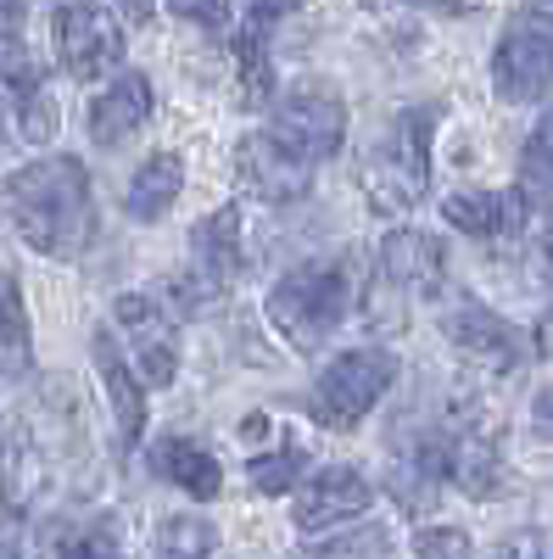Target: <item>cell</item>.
<instances>
[{"instance_id":"f35d334b","label":"cell","mask_w":553,"mask_h":559,"mask_svg":"<svg viewBox=\"0 0 553 559\" xmlns=\"http://www.w3.org/2000/svg\"><path fill=\"white\" fill-rule=\"evenodd\" d=\"M0 559H12V554H7V548H0Z\"/></svg>"},{"instance_id":"74e56055","label":"cell","mask_w":553,"mask_h":559,"mask_svg":"<svg viewBox=\"0 0 553 559\" xmlns=\"http://www.w3.org/2000/svg\"><path fill=\"white\" fill-rule=\"evenodd\" d=\"M548 280H553V247H548Z\"/></svg>"},{"instance_id":"52a82bcc","label":"cell","mask_w":553,"mask_h":559,"mask_svg":"<svg viewBox=\"0 0 553 559\" xmlns=\"http://www.w3.org/2000/svg\"><path fill=\"white\" fill-rule=\"evenodd\" d=\"M492 90L503 102H542L553 90V17L520 12L492 51Z\"/></svg>"},{"instance_id":"ac0fdd59","label":"cell","mask_w":553,"mask_h":559,"mask_svg":"<svg viewBox=\"0 0 553 559\" xmlns=\"http://www.w3.org/2000/svg\"><path fill=\"white\" fill-rule=\"evenodd\" d=\"M152 471H157L163 481L184 487L191 498H218V487H224L218 459H213L202 442H191V437H163V442L152 448Z\"/></svg>"},{"instance_id":"f1b7e54d","label":"cell","mask_w":553,"mask_h":559,"mask_svg":"<svg viewBox=\"0 0 553 559\" xmlns=\"http://www.w3.org/2000/svg\"><path fill=\"white\" fill-rule=\"evenodd\" d=\"M413 559H476V548H470V532L458 526H425L413 537Z\"/></svg>"},{"instance_id":"4fadbf2b","label":"cell","mask_w":553,"mask_h":559,"mask_svg":"<svg viewBox=\"0 0 553 559\" xmlns=\"http://www.w3.org/2000/svg\"><path fill=\"white\" fill-rule=\"evenodd\" d=\"M112 313H118V331L129 336V353L141 358V381H146V386H168L173 369H179L173 313H168L157 297H141V292H123Z\"/></svg>"},{"instance_id":"277c9868","label":"cell","mask_w":553,"mask_h":559,"mask_svg":"<svg viewBox=\"0 0 553 559\" xmlns=\"http://www.w3.org/2000/svg\"><path fill=\"white\" fill-rule=\"evenodd\" d=\"M447 286V247L425 229H392L381 241V274L363 297V313L375 324H402L413 302L442 297Z\"/></svg>"},{"instance_id":"ba28073f","label":"cell","mask_w":553,"mask_h":559,"mask_svg":"<svg viewBox=\"0 0 553 559\" xmlns=\"http://www.w3.org/2000/svg\"><path fill=\"white\" fill-rule=\"evenodd\" d=\"M51 34H57V57L73 79H107L123 62V28L96 0H57Z\"/></svg>"},{"instance_id":"5bb4252c","label":"cell","mask_w":553,"mask_h":559,"mask_svg":"<svg viewBox=\"0 0 553 559\" xmlns=\"http://www.w3.org/2000/svg\"><path fill=\"white\" fill-rule=\"evenodd\" d=\"M369 503H375V487H369L358 471L347 464H330V471H313L297 492V526L302 532H330L341 521H363Z\"/></svg>"},{"instance_id":"8d00e7d4","label":"cell","mask_w":553,"mask_h":559,"mask_svg":"<svg viewBox=\"0 0 553 559\" xmlns=\"http://www.w3.org/2000/svg\"><path fill=\"white\" fill-rule=\"evenodd\" d=\"M531 12H542V17H553V0H531Z\"/></svg>"},{"instance_id":"2e32d148","label":"cell","mask_w":553,"mask_h":559,"mask_svg":"<svg viewBox=\"0 0 553 559\" xmlns=\"http://www.w3.org/2000/svg\"><path fill=\"white\" fill-rule=\"evenodd\" d=\"M152 118V79L146 73H118L96 102H89V140L96 146H123V140L134 134Z\"/></svg>"},{"instance_id":"f546056e","label":"cell","mask_w":553,"mask_h":559,"mask_svg":"<svg viewBox=\"0 0 553 559\" xmlns=\"http://www.w3.org/2000/svg\"><path fill=\"white\" fill-rule=\"evenodd\" d=\"M168 12H173L179 23H196V28H224L229 0H168Z\"/></svg>"},{"instance_id":"5b68a950","label":"cell","mask_w":553,"mask_h":559,"mask_svg":"<svg viewBox=\"0 0 553 559\" xmlns=\"http://www.w3.org/2000/svg\"><path fill=\"white\" fill-rule=\"evenodd\" d=\"M397 381V358L386 347H352L336 364H325V376L313 386V419L325 431H358L363 414L375 408Z\"/></svg>"},{"instance_id":"4316f807","label":"cell","mask_w":553,"mask_h":559,"mask_svg":"<svg viewBox=\"0 0 553 559\" xmlns=\"http://www.w3.org/2000/svg\"><path fill=\"white\" fill-rule=\"evenodd\" d=\"M45 559H118L107 532H84V526H51L45 532Z\"/></svg>"},{"instance_id":"1f68e13d","label":"cell","mask_w":553,"mask_h":559,"mask_svg":"<svg viewBox=\"0 0 553 559\" xmlns=\"http://www.w3.org/2000/svg\"><path fill=\"white\" fill-rule=\"evenodd\" d=\"M241 7H247V23H280V17H291L297 7H302V0H241Z\"/></svg>"},{"instance_id":"484cf974","label":"cell","mask_w":553,"mask_h":559,"mask_svg":"<svg viewBox=\"0 0 553 559\" xmlns=\"http://www.w3.org/2000/svg\"><path fill=\"white\" fill-rule=\"evenodd\" d=\"M213 554V526L196 515H173L157 526V559H207Z\"/></svg>"},{"instance_id":"603a6c76","label":"cell","mask_w":553,"mask_h":559,"mask_svg":"<svg viewBox=\"0 0 553 559\" xmlns=\"http://www.w3.org/2000/svg\"><path fill=\"white\" fill-rule=\"evenodd\" d=\"M28 308H23V292H17V280L0 269V364L7 369H28Z\"/></svg>"},{"instance_id":"cb8c5ba5","label":"cell","mask_w":553,"mask_h":559,"mask_svg":"<svg viewBox=\"0 0 553 559\" xmlns=\"http://www.w3.org/2000/svg\"><path fill=\"white\" fill-rule=\"evenodd\" d=\"M297 559H392V532L386 526H352V532L308 543Z\"/></svg>"},{"instance_id":"d590c367","label":"cell","mask_w":553,"mask_h":559,"mask_svg":"<svg viewBox=\"0 0 553 559\" xmlns=\"http://www.w3.org/2000/svg\"><path fill=\"white\" fill-rule=\"evenodd\" d=\"M7 123H17V112H7V102H0V146L12 140V129H7Z\"/></svg>"},{"instance_id":"9a60e30c","label":"cell","mask_w":553,"mask_h":559,"mask_svg":"<svg viewBox=\"0 0 553 559\" xmlns=\"http://www.w3.org/2000/svg\"><path fill=\"white\" fill-rule=\"evenodd\" d=\"M447 481V431H413L408 448L392 453V498L408 515H425Z\"/></svg>"},{"instance_id":"8fae6325","label":"cell","mask_w":553,"mask_h":559,"mask_svg":"<svg viewBox=\"0 0 553 559\" xmlns=\"http://www.w3.org/2000/svg\"><path fill=\"white\" fill-rule=\"evenodd\" d=\"M442 336H447V347L465 358V364H476V369H486V376H509V369L520 364V331L509 319H497L492 308H481L476 297H458L447 313H442Z\"/></svg>"},{"instance_id":"ffe728a7","label":"cell","mask_w":553,"mask_h":559,"mask_svg":"<svg viewBox=\"0 0 553 559\" xmlns=\"http://www.w3.org/2000/svg\"><path fill=\"white\" fill-rule=\"evenodd\" d=\"M184 191V163L173 152H157L146 157L141 168H134L129 179V218H141V224H157Z\"/></svg>"},{"instance_id":"6da1fadb","label":"cell","mask_w":553,"mask_h":559,"mask_svg":"<svg viewBox=\"0 0 553 559\" xmlns=\"http://www.w3.org/2000/svg\"><path fill=\"white\" fill-rule=\"evenodd\" d=\"M0 213L45 258H79L96 236V191L79 157H45L0 185Z\"/></svg>"},{"instance_id":"d6a6232c","label":"cell","mask_w":553,"mask_h":559,"mask_svg":"<svg viewBox=\"0 0 553 559\" xmlns=\"http://www.w3.org/2000/svg\"><path fill=\"white\" fill-rule=\"evenodd\" d=\"M118 12H123V23H152V12H157V0H118Z\"/></svg>"},{"instance_id":"4dcf8cb0","label":"cell","mask_w":553,"mask_h":559,"mask_svg":"<svg viewBox=\"0 0 553 559\" xmlns=\"http://www.w3.org/2000/svg\"><path fill=\"white\" fill-rule=\"evenodd\" d=\"M486 559H542V537L537 532H509V537H497Z\"/></svg>"},{"instance_id":"44dd1931","label":"cell","mask_w":553,"mask_h":559,"mask_svg":"<svg viewBox=\"0 0 553 559\" xmlns=\"http://www.w3.org/2000/svg\"><path fill=\"white\" fill-rule=\"evenodd\" d=\"M515 197H520L526 213H553V112L526 134L520 174H515Z\"/></svg>"},{"instance_id":"7a4b0ae2","label":"cell","mask_w":553,"mask_h":559,"mask_svg":"<svg viewBox=\"0 0 553 559\" xmlns=\"http://www.w3.org/2000/svg\"><path fill=\"white\" fill-rule=\"evenodd\" d=\"M352 308V263L347 258H313L274 280L268 319L297 353H318Z\"/></svg>"},{"instance_id":"3957f363","label":"cell","mask_w":553,"mask_h":559,"mask_svg":"<svg viewBox=\"0 0 553 559\" xmlns=\"http://www.w3.org/2000/svg\"><path fill=\"white\" fill-rule=\"evenodd\" d=\"M431 134H436V112L431 107H408L392 118L386 140L363 157V197L375 213H408L420 207L431 191Z\"/></svg>"},{"instance_id":"7402d4cb","label":"cell","mask_w":553,"mask_h":559,"mask_svg":"<svg viewBox=\"0 0 553 559\" xmlns=\"http://www.w3.org/2000/svg\"><path fill=\"white\" fill-rule=\"evenodd\" d=\"M229 45H236V68H241V102H268L274 96V68H268V45H263V23H236V34H229Z\"/></svg>"},{"instance_id":"7c38bea8","label":"cell","mask_w":553,"mask_h":559,"mask_svg":"<svg viewBox=\"0 0 553 559\" xmlns=\"http://www.w3.org/2000/svg\"><path fill=\"white\" fill-rule=\"evenodd\" d=\"M236 168H241V185L257 197V202H274V207H286V202H302L313 191V163H302L291 146H280L268 129L247 134L241 140V152H236Z\"/></svg>"},{"instance_id":"83f0119b","label":"cell","mask_w":553,"mask_h":559,"mask_svg":"<svg viewBox=\"0 0 553 559\" xmlns=\"http://www.w3.org/2000/svg\"><path fill=\"white\" fill-rule=\"evenodd\" d=\"M17 134L34 140V146L57 134V102L45 96V90H23V96H17Z\"/></svg>"},{"instance_id":"e575fe53","label":"cell","mask_w":553,"mask_h":559,"mask_svg":"<svg viewBox=\"0 0 553 559\" xmlns=\"http://www.w3.org/2000/svg\"><path fill=\"white\" fill-rule=\"evenodd\" d=\"M537 426H542V431H553V386H548V392H537Z\"/></svg>"},{"instance_id":"8992f818","label":"cell","mask_w":553,"mask_h":559,"mask_svg":"<svg viewBox=\"0 0 553 559\" xmlns=\"http://www.w3.org/2000/svg\"><path fill=\"white\" fill-rule=\"evenodd\" d=\"M268 134L280 140V146H291L302 163H330L341 152L347 140V107L330 84H297L286 90L280 102H274V123Z\"/></svg>"},{"instance_id":"d4e9b609","label":"cell","mask_w":553,"mask_h":559,"mask_svg":"<svg viewBox=\"0 0 553 559\" xmlns=\"http://www.w3.org/2000/svg\"><path fill=\"white\" fill-rule=\"evenodd\" d=\"M247 476L257 492H291L297 481H308V448L302 442H286L280 453H263L247 464Z\"/></svg>"},{"instance_id":"9c48e42d","label":"cell","mask_w":553,"mask_h":559,"mask_svg":"<svg viewBox=\"0 0 553 559\" xmlns=\"http://www.w3.org/2000/svg\"><path fill=\"white\" fill-rule=\"evenodd\" d=\"M191 258H196V269H191V280H173V292L179 297H191L184 308H207L213 297H224L229 286L241 280V213L236 207H218V213H207L202 224H196V236H191Z\"/></svg>"},{"instance_id":"836d02e7","label":"cell","mask_w":553,"mask_h":559,"mask_svg":"<svg viewBox=\"0 0 553 559\" xmlns=\"http://www.w3.org/2000/svg\"><path fill=\"white\" fill-rule=\"evenodd\" d=\"M402 7H420V12H465V0H402Z\"/></svg>"},{"instance_id":"e0dca14e","label":"cell","mask_w":553,"mask_h":559,"mask_svg":"<svg viewBox=\"0 0 553 559\" xmlns=\"http://www.w3.org/2000/svg\"><path fill=\"white\" fill-rule=\"evenodd\" d=\"M96 369H101V386H107V403H112V419H118V442L134 448L146 437V392H141V376L129 369L123 347L112 342V331H96Z\"/></svg>"},{"instance_id":"30bf717a","label":"cell","mask_w":553,"mask_h":559,"mask_svg":"<svg viewBox=\"0 0 553 559\" xmlns=\"http://www.w3.org/2000/svg\"><path fill=\"white\" fill-rule=\"evenodd\" d=\"M447 476L470 498H492L503 487V442L492 431L486 408H476V403L447 414Z\"/></svg>"},{"instance_id":"d6986e66","label":"cell","mask_w":553,"mask_h":559,"mask_svg":"<svg viewBox=\"0 0 553 559\" xmlns=\"http://www.w3.org/2000/svg\"><path fill=\"white\" fill-rule=\"evenodd\" d=\"M520 197H497V191H453L442 202V218L453 229H465V236L476 241H497V236H509V229L520 224Z\"/></svg>"}]
</instances>
